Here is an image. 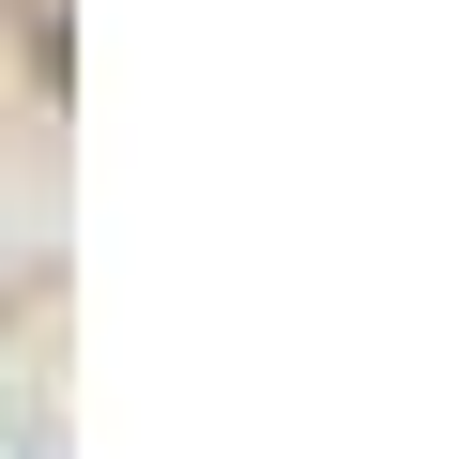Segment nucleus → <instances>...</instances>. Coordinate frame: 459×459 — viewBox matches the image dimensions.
I'll return each mask as SVG.
<instances>
[]
</instances>
